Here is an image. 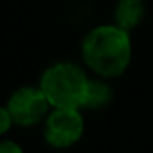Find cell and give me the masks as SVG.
Here are the masks:
<instances>
[{"mask_svg":"<svg viewBox=\"0 0 153 153\" xmlns=\"http://www.w3.org/2000/svg\"><path fill=\"white\" fill-rule=\"evenodd\" d=\"M133 59L132 31L112 23H99L84 33L79 43V61L91 76L115 81L128 71Z\"/></svg>","mask_w":153,"mask_h":153,"instance_id":"obj_1","label":"cell"},{"mask_svg":"<svg viewBox=\"0 0 153 153\" xmlns=\"http://www.w3.org/2000/svg\"><path fill=\"white\" fill-rule=\"evenodd\" d=\"M114 99H115V89L112 86V81L91 76L81 109L84 112H100L112 105Z\"/></svg>","mask_w":153,"mask_h":153,"instance_id":"obj_5","label":"cell"},{"mask_svg":"<svg viewBox=\"0 0 153 153\" xmlns=\"http://www.w3.org/2000/svg\"><path fill=\"white\" fill-rule=\"evenodd\" d=\"M0 153H27L18 140L12 137H4L0 138Z\"/></svg>","mask_w":153,"mask_h":153,"instance_id":"obj_8","label":"cell"},{"mask_svg":"<svg viewBox=\"0 0 153 153\" xmlns=\"http://www.w3.org/2000/svg\"><path fill=\"white\" fill-rule=\"evenodd\" d=\"M89 81L91 73L81 61L58 59L45 66L36 84L45 92L51 107L81 109Z\"/></svg>","mask_w":153,"mask_h":153,"instance_id":"obj_2","label":"cell"},{"mask_svg":"<svg viewBox=\"0 0 153 153\" xmlns=\"http://www.w3.org/2000/svg\"><path fill=\"white\" fill-rule=\"evenodd\" d=\"M15 127V122L12 119V114L5 104H0V138L8 137L12 128Z\"/></svg>","mask_w":153,"mask_h":153,"instance_id":"obj_7","label":"cell"},{"mask_svg":"<svg viewBox=\"0 0 153 153\" xmlns=\"http://www.w3.org/2000/svg\"><path fill=\"white\" fill-rule=\"evenodd\" d=\"M146 17L145 0H117L112 10V22L127 31H133Z\"/></svg>","mask_w":153,"mask_h":153,"instance_id":"obj_6","label":"cell"},{"mask_svg":"<svg viewBox=\"0 0 153 153\" xmlns=\"http://www.w3.org/2000/svg\"><path fill=\"white\" fill-rule=\"evenodd\" d=\"M86 117L77 107H53L41 123L43 143L51 150L66 152L84 138Z\"/></svg>","mask_w":153,"mask_h":153,"instance_id":"obj_3","label":"cell"},{"mask_svg":"<svg viewBox=\"0 0 153 153\" xmlns=\"http://www.w3.org/2000/svg\"><path fill=\"white\" fill-rule=\"evenodd\" d=\"M5 105L8 107L15 127L18 128L41 127L53 109L38 84H23L15 87L7 97Z\"/></svg>","mask_w":153,"mask_h":153,"instance_id":"obj_4","label":"cell"}]
</instances>
